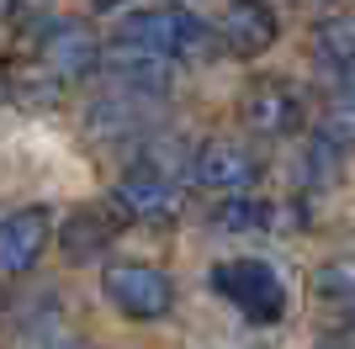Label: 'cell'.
<instances>
[{
  "mask_svg": "<svg viewBox=\"0 0 355 349\" xmlns=\"http://www.w3.org/2000/svg\"><path fill=\"white\" fill-rule=\"evenodd\" d=\"M117 37H122V43L148 48V53H159V58H170V64H180V58H191L196 48L207 43V27H202V16H196V11H180V6H148V11L128 16V27H122Z\"/></svg>",
  "mask_w": 355,
  "mask_h": 349,
  "instance_id": "cell-3",
  "label": "cell"
},
{
  "mask_svg": "<svg viewBox=\"0 0 355 349\" xmlns=\"http://www.w3.org/2000/svg\"><path fill=\"white\" fill-rule=\"evenodd\" d=\"M101 69L117 80L128 96H164V85H170V58H159V53H148V48H138V43H122V37H112L106 43V53H101Z\"/></svg>",
  "mask_w": 355,
  "mask_h": 349,
  "instance_id": "cell-9",
  "label": "cell"
},
{
  "mask_svg": "<svg viewBox=\"0 0 355 349\" xmlns=\"http://www.w3.org/2000/svg\"><path fill=\"white\" fill-rule=\"evenodd\" d=\"M48 238H53V212L48 206H21L0 217V276H27L43 260Z\"/></svg>",
  "mask_w": 355,
  "mask_h": 349,
  "instance_id": "cell-7",
  "label": "cell"
},
{
  "mask_svg": "<svg viewBox=\"0 0 355 349\" xmlns=\"http://www.w3.org/2000/svg\"><path fill=\"white\" fill-rule=\"evenodd\" d=\"M32 349H90V344H80V339H37Z\"/></svg>",
  "mask_w": 355,
  "mask_h": 349,
  "instance_id": "cell-18",
  "label": "cell"
},
{
  "mask_svg": "<svg viewBox=\"0 0 355 349\" xmlns=\"http://www.w3.org/2000/svg\"><path fill=\"white\" fill-rule=\"evenodd\" d=\"M101 291L128 323H154V318H164V312L175 307V280L164 276L159 265H144V260L106 265Z\"/></svg>",
  "mask_w": 355,
  "mask_h": 349,
  "instance_id": "cell-2",
  "label": "cell"
},
{
  "mask_svg": "<svg viewBox=\"0 0 355 349\" xmlns=\"http://www.w3.org/2000/svg\"><path fill=\"white\" fill-rule=\"evenodd\" d=\"M85 127L90 132H133L138 127V106L133 101H117V96H112V101H96Z\"/></svg>",
  "mask_w": 355,
  "mask_h": 349,
  "instance_id": "cell-16",
  "label": "cell"
},
{
  "mask_svg": "<svg viewBox=\"0 0 355 349\" xmlns=\"http://www.w3.org/2000/svg\"><path fill=\"white\" fill-rule=\"evenodd\" d=\"M191 180L202 190H218L223 202H228V196H244V190L260 180V159H254L244 143H234V138H212V143L196 148Z\"/></svg>",
  "mask_w": 355,
  "mask_h": 349,
  "instance_id": "cell-6",
  "label": "cell"
},
{
  "mask_svg": "<svg viewBox=\"0 0 355 349\" xmlns=\"http://www.w3.org/2000/svg\"><path fill=\"white\" fill-rule=\"evenodd\" d=\"M270 222H276V206L260 202V196H228L212 212V228H223V233H260Z\"/></svg>",
  "mask_w": 355,
  "mask_h": 349,
  "instance_id": "cell-13",
  "label": "cell"
},
{
  "mask_svg": "<svg viewBox=\"0 0 355 349\" xmlns=\"http://www.w3.org/2000/svg\"><path fill=\"white\" fill-rule=\"evenodd\" d=\"M313 64L334 85H350L355 80V16H324L313 27Z\"/></svg>",
  "mask_w": 355,
  "mask_h": 349,
  "instance_id": "cell-12",
  "label": "cell"
},
{
  "mask_svg": "<svg viewBox=\"0 0 355 349\" xmlns=\"http://www.w3.org/2000/svg\"><path fill=\"white\" fill-rule=\"evenodd\" d=\"M313 291L324 302H355V260H329L318 276H313Z\"/></svg>",
  "mask_w": 355,
  "mask_h": 349,
  "instance_id": "cell-15",
  "label": "cell"
},
{
  "mask_svg": "<svg viewBox=\"0 0 355 349\" xmlns=\"http://www.w3.org/2000/svg\"><path fill=\"white\" fill-rule=\"evenodd\" d=\"M101 53L106 48H96V37L85 27H74V21H53L43 32V64L53 80H85L101 64Z\"/></svg>",
  "mask_w": 355,
  "mask_h": 349,
  "instance_id": "cell-10",
  "label": "cell"
},
{
  "mask_svg": "<svg viewBox=\"0 0 355 349\" xmlns=\"http://www.w3.org/2000/svg\"><path fill=\"white\" fill-rule=\"evenodd\" d=\"M207 280H212V291H218L223 302H234L250 323H282L286 286L266 260H218L207 270Z\"/></svg>",
  "mask_w": 355,
  "mask_h": 349,
  "instance_id": "cell-1",
  "label": "cell"
},
{
  "mask_svg": "<svg viewBox=\"0 0 355 349\" xmlns=\"http://www.w3.org/2000/svg\"><path fill=\"white\" fill-rule=\"evenodd\" d=\"M122 222H128V217H122L117 206H74L69 217L59 222V254L69 265L96 260V254H106V249L117 244Z\"/></svg>",
  "mask_w": 355,
  "mask_h": 349,
  "instance_id": "cell-8",
  "label": "cell"
},
{
  "mask_svg": "<svg viewBox=\"0 0 355 349\" xmlns=\"http://www.w3.org/2000/svg\"><path fill=\"white\" fill-rule=\"evenodd\" d=\"M239 122H250L266 138H286V132H297L308 122V101H302V90L286 74H260L239 96Z\"/></svg>",
  "mask_w": 355,
  "mask_h": 349,
  "instance_id": "cell-4",
  "label": "cell"
},
{
  "mask_svg": "<svg viewBox=\"0 0 355 349\" xmlns=\"http://www.w3.org/2000/svg\"><path fill=\"white\" fill-rule=\"evenodd\" d=\"M112 206L122 217H138V222L175 217L180 212V174L159 170V164H133L117 180V190H112Z\"/></svg>",
  "mask_w": 355,
  "mask_h": 349,
  "instance_id": "cell-5",
  "label": "cell"
},
{
  "mask_svg": "<svg viewBox=\"0 0 355 349\" xmlns=\"http://www.w3.org/2000/svg\"><path fill=\"white\" fill-rule=\"evenodd\" d=\"M318 138H329L340 148L355 143V80L350 85H334V96L324 106V122H318Z\"/></svg>",
  "mask_w": 355,
  "mask_h": 349,
  "instance_id": "cell-14",
  "label": "cell"
},
{
  "mask_svg": "<svg viewBox=\"0 0 355 349\" xmlns=\"http://www.w3.org/2000/svg\"><path fill=\"white\" fill-rule=\"evenodd\" d=\"M276 32H282V16L270 11V6H228V11L218 16V43L234 58L266 53V48L276 43Z\"/></svg>",
  "mask_w": 355,
  "mask_h": 349,
  "instance_id": "cell-11",
  "label": "cell"
},
{
  "mask_svg": "<svg viewBox=\"0 0 355 349\" xmlns=\"http://www.w3.org/2000/svg\"><path fill=\"white\" fill-rule=\"evenodd\" d=\"M340 154H345L340 143H329V138L313 132L308 154H302V180H334V159H340Z\"/></svg>",
  "mask_w": 355,
  "mask_h": 349,
  "instance_id": "cell-17",
  "label": "cell"
}]
</instances>
